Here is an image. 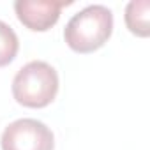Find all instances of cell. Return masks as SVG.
I'll use <instances>...</instances> for the list:
<instances>
[{"mask_svg":"<svg viewBox=\"0 0 150 150\" xmlns=\"http://www.w3.org/2000/svg\"><path fill=\"white\" fill-rule=\"evenodd\" d=\"M58 92V74L57 71L42 62L34 60L23 65L13 80L14 99L27 108L48 106Z\"/></svg>","mask_w":150,"mask_h":150,"instance_id":"2","label":"cell"},{"mask_svg":"<svg viewBox=\"0 0 150 150\" xmlns=\"http://www.w3.org/2000/svg\"><path fill=\"white\" fill-rule=\"evenodd\" d=\"M20 42L16 32L4 21H0V67L11 64L18 53Z\"/></svg>","mask_w":150,"mask_h":150,"instance_id":"6","label":"cell"},{"mask_svg":"<svg viewBox=\"0 0 150 150\" xmlns=\"http://www.w3.org/2000/svg\"><path fill=\"white\" fill-rule=\"evenodd\" d=\"M2 150H53L55 139L48 125L35 118H20L2 134Z\"/></svg>","mask_w":150,"mask_h":150,"instance_id":"3","label":"cell"},{"mask_svg":"<svg viewBox=\"0 0 150 150\" xmlns=\"http://www.w3.org/2000/svg\"><path fill=\"white\" fill-rule=\"evenodd\" d=\"M150 2L148 0H132L125 9V23L127 28L139 35L146 37L150 34Z\"/></svg>","mask_w":150,"mask_h":150,"instance_id":"5","label":"cell"},{"mask_svg":"<svg viewBox=\"0 0 150 150\" xmlns=\"http://www.w3.org/2000/svg\"><path fill=\"white\" fill-rule=\"evenodd\" d=\"M113 14L106 6H88L76 13L64 30L67 46L76 53H92L99 50L111 35Z\"/></svg>","mask_w":150,"mask_h":150,"instance_id":"1","label":"cell"},{"mask_svg":"<svg viewBox=\"0 0 150 150\" xmlns=\"http://www.w3.org/2000/svg\"><path fill=\"white\" fill-rule=\"evenodd\" d=\"M69 2L53 0H16L14 11L18 20L30 30L44 32L50 30L60 18V9Z\"/></svg>","mask_w":150,"mask_h":150,"instance_id":"4","label":"cell"}]
</instances>
